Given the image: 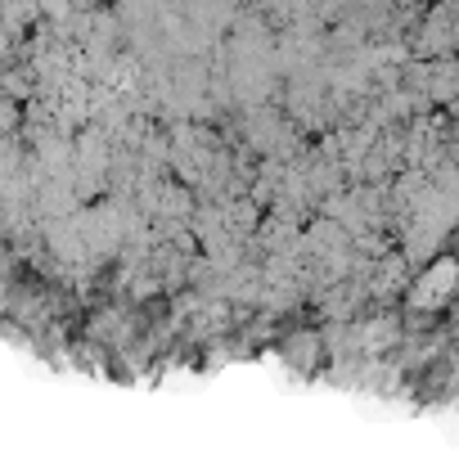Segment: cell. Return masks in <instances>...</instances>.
<instances>
[{"mask_svg":"<svg viewBox=\"0 0 459 459\" xmlns=\"http://www.w3.org/2000/svg\"><path fill=\"white\" fill-rule=\"evenodd\" d=\"M311 351H320V333H311V329H302L298 338H289V342H284V356H289V360H298V365H307V360H311Z\"/></svg>","mask_w":459,"mask_h":459,"instance_id":"7a4b0ae2","label":"cell"},{"mask_svg":"<svg viewBox=\"0 0 459 459\" xmlns=\"http://www.w3.org/2000/svg\"><path fill=\"white\" fill-rule=\"evenodd\" d=\"M455 293H459V253H455V257L432 262V266L414 280L410 307H414V311H441Z\"/></svg>","mask_w":459,"mask_h":459,"instance_id":"6da1fadb","label":"cell"},{"mask_svg":"<svg viewBox=\"0 0 459 459\" xmlns=\"http://www.w3.org/2000/svg\"><path fill=\"white\" fill-rule=\"evenodd\" d=\"M455 253H459V230H455Z\"/></svg>","mask_w":459,"mask_h":459,"instance_id":"3957f363","label":"cell"}]
</instances>
